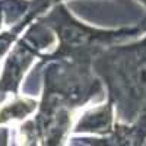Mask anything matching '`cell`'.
Returning a JSON list of instances; mask_svg holds the SVG:
<instances>
[{"mask_svg": "<svg viewBox=\"0 0 146 146\" xmlns=\"http://www.w3.org/2000/svg\"><path fill=\"white\" fill-rule=\"evenodd\" d=\"M113 117L111 108L101 107L98 110H94L91 114H86L78 123L75 131H89L98 133V135H110L113 131Z\"/></svg>", "mask_w": 146, "mask_h": 146, "instance_id": "3957f363", "label": "cell"}, {"mask_svg": "<svg viewBox=\"0 0 146 146\" xmlns=\"http://www.w3.org/2000/svg\"><path fill=\"white\" fill-rule=\"evenodd\" d=\"M34 124L28 123L22 127L23 133V146H40L38 145V137L35 135V129H32Z\"/></svg>", "mask_w": 146, "mask_h": 146, "instance_id": "5b68a950", "label": "cell"}, {"mask_svg": "<svg viewBox=\"0 0 146 146\" xmlns=\"http://www.w3.org/2000/svg\"><path fill=\"white\" fill-rule=\"evenodd\" d=\"M32 56H34V51L23 41V38L10 51L6 60V64L3 67V75L0 78V92L3 95L5 92H10V91L16 95L18 86L21 83V78L25 73L29 63L32 62Z\"/></svg>", "mask_w": 146, "mask_h": 146, "instance_id": "6da1fadb", "label": "cell"}, {"mask_svg": "<svg viewBox=\"0 0 146 146\" xmlns=\"http://www.w3.org/2000/svg\"><path fill=\"white\" fill-rule=\"evenodd\" d=\"M0 146H7V130L0 127Z\"/></svg>", "mask_w": 146, "mask_h": 146, "instance_id": "8992f818", "label": "cell"}, {"mask_svg": "<svg viewBox=\"0 0 146 146\" xmlns=\"http://www.w3.org/2000/svg\"><path fill=\"white\" fill-rule=\"evenodd\" d=\"M110 137L104 139H85L89 146H142L143 136L136 127L115 126L110 133Z\"/></svg>", "mask_w": 146, "mask_h": 146, "instance_id": "7a4b0ae2", "label": "cell"}, {"mask_svg": "<svg viewBox=\"0 0 146 146\" xmlns=\"http://www.w3.org/2000/svg\"><path fill=\"white\" fill-rule=\"evenodd\" d=\"M36 108V102L28 98H15L10 104L0 108V126L10 123V121H19L29 115Z\"/></svg>", "mask_w": 146, "mask_h": 146, "instance_id": "277c9868", "label": "cell"}, {"mask_svg": "<svg viewBox=\"0 0 146 146\" xmlns=\"http://www.w3.org/2000/svg\"><path fill=\"white\" fill-rule=\"evenodd\" d=\"M2 98H3V95H0V100H2Z\"/></svg>", "mask_w": 146, "mask_h": 146, "instance_id": "52a82bcc", "label": "cell"}]
</instances>
